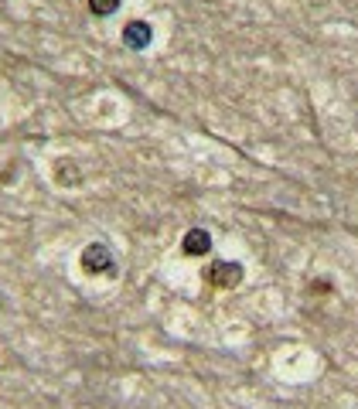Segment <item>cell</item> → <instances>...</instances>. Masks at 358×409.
Wrapping results in <instances>:
<instances>
[{"instance_id": "obj_3", "label": "cell", "mask_w": 358, "mask_h": 409, "mask_svg": "<svg viewBox=\"0 0 358 409\" xmlns=\"http://www.w3.org/2000/svg\"><path fill=\"white\" fill-rule=\"evenodd\" d=\"M150 38H154V31H150V24H143V21H130V24L123 28V41L130 48H137V51H140V48H147V41H150Z\"/></svg>"}, {"instance_id": "obj_2", "label": "cell", "mask_w": 358, "mask_h": 409, "mask_svg": "<svg viewBox=\"0 0 358 409\" xmlns=\"http://www.w3.org/2000/svg\"><path fill=\"white\" fill-rule=\"evenodd\" d=\"M82 269L86 273H109L113 269V256H109L106 246H89V249L82 252Z\"/></svg>"}, {"instance_id": "obj_4", "label": "cell", "mask_w": 358, "mask_h": 409, "mask_svg": "<svg viewBox=\"0 0 358 409\" xmlns=\"http://www.w3.org/2000/svg\"><path fill=\"white\" fill-rule=\"evenodd\" d=\"M208 249H212V239H208L205 229H191V232L185 236V252L188 256H205Z\"/></svg>"}, {"instance_id": "obj_5", "label": "cell", "mask_w": 358, "mask_h": 409, "mask_svg": "<svg viewBox=\"0 0 358 409\" xmlns=\"http://www.w3.org/2000/svg\"><path fill=\"white\" fill-rule=\"evenodd\" d=\"M89 11L99 14V17H109V14L120 11V0H89Z\"/></svg>"}, {"instance_id": "obj_1", "label": "cell", "mask_w": 358, "mask_h": 409, "mask_svg": "<svg viewBox=\"0 0 358 409\" xmlns=\"http://www.w3.org/2000/svg\"><path fill=\"white\" fill-rule=\"evenodd\" d=\"M205 280L212 286H235L242 280V266L239 263H212L205 269Z\"/></svg>"}]
</instances>
